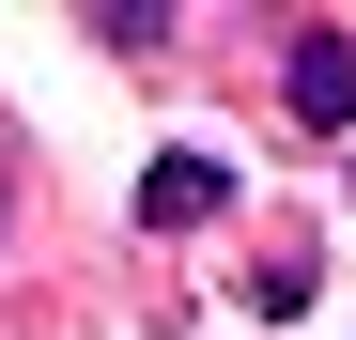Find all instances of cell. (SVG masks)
Listing matches in <instances>:
<instances>
[{"label":"cell","instance_id":"obj_1","mask_svg":"<svg viewBox=\"0 0 356 340\" xmlns=\"http://www.w3.org/2000/svg\"><path fill=\"white\" fill-rule=\"evenodd\" d=\"M279 108L310 139H341L356 124V31H294V62H279Z\"/></svg>","mask_w":356,"mask_h":340},{"label":"cell","instance_id":"obj_2","mask_svg":"<svg viewBox=\"0 0 356 340\" xmlns=\"http://www.w3.org/2000/svg\"><path fill=\"white\" fill-rule=\"evenodd\" d=\"M217 201H232V170H217V155H155V170H140V216H155V232H202Z\"/></svg>","mask_w":356,"mask_h":340}]
</instances>
